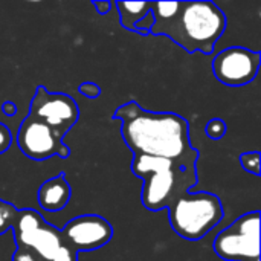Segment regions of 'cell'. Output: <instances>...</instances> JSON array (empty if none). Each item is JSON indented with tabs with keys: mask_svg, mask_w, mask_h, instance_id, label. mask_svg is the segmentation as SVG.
<instances>
[{
	"mask_svg": "<svg viewBox=\"0 0 261 261\" xmlns=\"http://www.w3.org/2000/svg\"><path fill=\"white\" fill-rule=\"evenodd\" d=\"M80 93L89 99H96L99 95H101V89L96 83H92V81H86L80 86Z\"/></svg>",
	"mask_w": 261,
	"mask_h": 261,
	"instance_id": "2e32d148",
	"label": "cell"
},
{
	"mask_svg": "<svg viewBox=\"0 0 261 261\" xmlns=\"http://www.w3.org/2000/svg\"><path fill=\"white\" fill-rule=\"evenodd\" d=\"M17 214H18V210L12 203L0 199V236L12 229Z\"/></svg>",
	"mask_w": 261,
	"mask_h": 261,
	"instance_id": "4fadbf2b",
	"label": "cell"
},
{
	"mask_svg": "<svg viewBox=\"0 0 261 261\" xmlns=\"http://www.w3.org/2000/svg\"><path fill=\"white\" fill-rule=\"evenodd\" d=\"M197 156L196 150L177 161L135 156L132 171L144 182L142 205L148 211L156 213L168 208L174 199L190 191L197 184Z\"/></svg>",
	"mask_w": 261,
	"mask_h": 261,
	"instance_id": "3957f363",
	"label": "cell"
},
{
	"mask_svg": "<svg viewBox=\"0 0 261 261\" xmlns=\"http://www.w3.org/2000/svg\"><path fill=\"white\" fill-rule=\"evenodd\" d=\"M29 116L58 132L63 138L78 122L80 107L66 93H50L38 86L31 102Z\"/></svg>",
	"mask_w": 261,
	"mask_h": 261,
	"instance_id": "52a82bcc",
	"label": "cell"
},
{
	"mask_svg": "<svg viewBox=\"0 0 261 261\" xmlns=\"http://www.w3.org/2000/svg\"><path fill=\"white\" fill-rule=\"evenodd\" d=\"M121 121V135L135 156L177 161L194 151L185 118L170 112H147L138 102L122 104L113 115Z\"/></svg>",
	"mask_w": 261,
	"mask_h": 261,
	"instance_id": "6da1fadb",
	"label": "cell"
},
{
	"mask_svg": "<svg viewBox=\"0 0 261 261\" xmlns=\"http://www.w3.org/2000/svg\"><path fill=\"white\" fill-rule=\"evenodd\" d=\"M168 210L173 231L190 242L206 237L223 219V205L211 193H184L174 199Z\"/></svg>",
	"mask_w": 261,
	"mask_h": 261,
	"instance_id": "277c9868",
	"label": "cell"
},
{
	"mask_svg": "<svg viewBox=\"0 0 261 261\" xmlns=\"http://www.w3.org/2000/svg\"><path fill=\"white\" fill-rule=\"evenodd\" d=\"M260 61V52L243 46H231L214 57L213 72L222 84L228 87H243L257 76Z\"/></svg>",
	"mask_w": 261,
	"mask_h": 261,
	"instance_id": "9c48e42d",
	"label": "cell"
},
{
	"mask_svg": "<svg viewBox=\"0 0 261 261\" xmlns=\"http://www.w3.org/2000/svg\"><path fill=\"white\" fill-rule=\"evenodd\" d=\"M205 132H206V136L210 139L219 141V139H222L226 135V124L222 119H211L206 124Z\"/></svg>",
	"mask_w": 261,
	"mask_h": 261,
	"instance_id": "9a60e30c",
	"label": "cell"
},
{
	"mask_svg": "<svg viewBox=\"0 0 261 261\" xmlns=\"http://www.w3.org/2000/svg\"><path fill=\"white\" fill-rule=\"evenodd\" d=\"M12 234L17 248L32 252L40 261H78V254L66 245L60 229L34 210H18Z\"/></svg>",
	"mask_w": 261,
	"mask_h": 261,
	"instance_id": "5b68a950",
	"label": "cell"
},
{
	"mask_svg": "<svg viewBox=\"0 0 261 261\" xmlns=\"http://www.w3.org/2000/svg\"><path fill=\"white\" fill-rule=\"evenodd\" d=\"M12 144V135L9 128L3 124H0V154L8 151Z\"/></svg>",
	"mask_w": 261,
	"mask_h": 261,
	"instance_id": "e0dca14e",
	"label": "cell"
},
{
	"mask_svg": "<svg viewBox=\"0 0 261 261\" xmlns=\"http://www.w3.org/2000/svg\"><path fill=\"white\" fill-rule=\"evenodd\" d=\"M150 34L167 35L188 54H213L226 29L225 12L213 2L151 3Z\"/></svg>",
	"mask_w": 261,
	"mask_h": 261,
	"instance_id": "7a4b0ae2",
	"label": "cell"
},
{
	"mask_svg": "<svg viewBox=\"0 0 261 261\" xmlns=\"http://www.w3.org/2000/svg\"><path fill=\"white\" fill-rule=\"evenodd\" d=\"M121 24L124 29L135 32L136 24L151 11V2H116Z\"/></svg>",
	"mask_w": 261,
	"mask_h": 261,
	"instance_id": "7c38bea8",
	"label": "cell"
},
{
	"mask_svg": "<svg viewBox=\"0 0 261 261\" xmlns=\"http://www.w3.org/2000/svg\"><path fill=\"white\" fill-rule=\"evenodd\" d=\"M260 159L261 154L258 151H248L240 156V164L245 171L258 176L260 174Z\"/></svg>",
	"mask_w": 261,
	"mask_h": 261,
	"instance_id": "5bb4252c",
	"label": "cell"
},
{
	"mask_svg": "<svg viewBox=\"0 0 261 261\" xmlns=\"http://www.w3.org/2000/svg\"><path fill=\"white\" fill-rule=\"evenodd\" d=\"M214 251L225 261L260 260V213H248L232 222L216 237Z\"/></svg>",
	"mask_w": 261,
	"mask_h": 261,
	"instance_id": "8992f818",
	"label": "cell"
},
{
	"mask_svg": "<svg viewBox=\"0 0 261 261\" xmlns=\"http://www.w3.org/2000/svg\"><path fill=\"white\" fill-rule=\"evenodd\" d=\"M17 144L21 153L32 161H46L52 156L69 158V147L63 144V136L46 124L26 116L20 124Z\"/></svg>",
	"mask_w": 261,
	"mask_h": 261,
	"instance_id": "ba28073f",
	"label": "cell"
},
{
	"mask_svg": "<svg viewBox=\"0 0 261 261\" xmlns=\"http://www.w3.org/2000/svg\"><path fill=\"white\" fill-rule=\"evenodd\" d=\"M93 6H95V9H96V12L99 14V15H106V14H109L110 12V9H112V6H113V3L112 2H109V0H102V2H93L92 3Z\"/></svg>",
	"mask_w": 261,
	"mask_h": 261,
	"instance_id": "ac0fdd59",
	"label": "cell"
},
{
	"mask_svg": "<svg viewBox=\"0 0 261 261\" xmlns=\"http://www.w3.org/2000/svg\"><path fill=\"white\" fill-rule=\"evenodd\" d=\"M60 232L66 245L76 254L101 249L113 237L112 225L96 214L75 217Z\"/></svg>",
	"mask_w": 261,
	"mask_h": 261,
	"instance_id": "30bf717a",
	"label": "cell"
},
{
	"mask_svg": "<svg viewBox=\"0 0 261 261\" xmlns=\"http://www.w3.org/2000/svg\"><path fill=\"white\" fill-rule=\"evenodd\" d=\"M2 112H3L5 115H8V116H12V115L17 113V106H15L14 102H11V101H6V102H3V106H2Z\"/></svg>",
	"mask_w": 261,
	"mask_h": 261,
	"instance_id": "d6986e66",
	"label": "cell"
},
{
	"mask_svg": "<svg viewBox=\"0 0 261 261\" xmlns=\"http://www.w3.org/2000/svg\"><path fill=\"white\" fill-rule=\"evenodd\" d=\"M70 197H72V190L63 173L41 184L37 193L38 205L41 206V210L47 213H58L64 210Z\"/></svg>",
	"mask_w": 261,
	"mask_h": 261,
	"instance_id": "8fae6325",
	"label": "cell"
}]
</instances>
